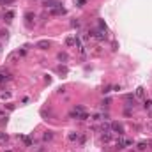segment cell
<instances>
[{
  "label": "cell",
  "mask_w": 152,
  "mask_h": 152,
  "mask_svg": "<svg viewBox=\"0 0 152 152\" xmlns=\"http://www.w3.org/2000/svg\"><path fill=\"white\" fill-rule=\"evenodd\" d=\"M11 76L9 74H4V73H0V83H4V81H9Z\"/></svg>",
  "instance_id": "cell-14"
},
{
  "label": "cell",
  "mask_w": 152,
  "mask_h": 152,
  "mask_svg": "<svg viewBox=\"0 0 152 152\" xmlns=\"http://www.w3.org/2000/svg\"><path fill=\"white\" fill-rule=\"evenodd\" d=\"M35 152H46V150H44V149H37Z\"/></svg>",
  "instance_id": "cell-24"
},
{
  "label": "cell",
  "mask_w": 152,
  "mask_h": 152,
  "mask_svg": "<svg viewBox=\"0 0 152 152\" xmlns=\"http://www.w3.org/2000/svg\"><path fill=\"white\" fill-rule=\"evenodd\" d=\"M143 108L149 110V112H152V101L150 99H145V101H143Z\"/></svg>",
  "instance_id": "cell-9"
},
{
  "label": "cell",
  "mask_w": 152,
  "mask_h": 152,
  "mask_svg": "<svg viewBox=\"0 0 152 152\" xmlns=\"http://www.w3.org/2000/svg\"><path fill=\"white\" fill-rule=\"evenodd\" d=\"M35 48H39V50H48V48H50V41H48V39L37 41V44H35Z\"/></svg>",
  "instance_id": "cell-5"
},
{
  "label": "cell",
  "mask_w": 152,
  "mask_h": 152,
  "mask_svg": "<svg viewBox=\"0 0 152 152\" xmlns=\"http://www.w3.org/2000/svg\"><path fill=\"white\" fill-rule=\"evenodd\" d=\"M34 18H35V16H34V12H27V14H25V20H27V21H32Z\"/></svg>",
  "instance_id": "cell-17"
},
{
  "label": "cell",
  "mask_w": 152,
  "mask_h": 152,
  "mask_svg": "<svg viewBox=\"0 0 152 152\" xmlns=\"http://www.w3.org/2000/svg\"><path fill=\"white\" fill-rule=\"evenodd\" d=\"M126 101H127V106H134V104H136V96L127 94V96H126Z\"/></svg>",
  "instance_id": "cell-6"
},
{
  "label": "cell",
  "mask_w": 152,
  "mask_h": 152,
  "mask_svg": "<svg viewBox=\"0 0 152 152\" xmlns=\"http://www.w3.org/2000/svg\"><path fill=\"white\" fill-rule=\"evenodd\" d=\"M69 140H71V142H80V143H83V142H85V136H81L80 133H71V134H69Z\"/></svg>",
  "instance_id": "cell-4"
},
{
  "label": "cell",
  "mask_w": 152,
  "mask_h": 152,
  "mask_svg": "<svg viewBox=\"0 0 152 152\" xmlns=\"http://www.w3.org/2000/svg\"><path fill=\"white\" fill-rule=\"evenodd\" d=\"M59 60H60V62H67V60H69L67 53H59Z\"/></svg>",
  "instance_id": "cell-15"
},
{
  "label": "cell",
  "mask_w": 152,
  "mask_h": 152,
  "mask_svg": "<svg viewBox=\"0 0 152 152\" xmlns=\"http://www.w3.org/2000/svg\"><path fill=\"white\" fill-rule=\"evenodd\" d=\"M21 140H23V143H25V145H27V147H32V138H28V136H21Z\"/></svg>",
  "instance_id": "cell-11"
},
{
  "label": "cell",
  "mask_w": 152,
  "mask_h": 152,
  "mask_svg": "<svg viewBox=\"0 0 152 152\" xmlns=\"http://www.w3.org/2000/svg\"><path fill=\"white\" fill-rule=\"evenodd\" d=\"M42 140H44V142H50V140H53V131H46L44 134H42Z\"/></svg>",
  "instance_id": "cell-8"
},
{
  "label": "cell",
  "mask_w": 152,
  "mask_h": 152,
  "mask_svg": "<svg viewBox=\"0 0 152 152\" xmlns=\"http://www.w3.org/2000/svg\"><path fill=\"white\" fill-rule=\"evenodd\" d=\"M71 27H80V21H78V20H73L71 21Z\"/></svg>",
  "instance_id": "cell-20"
},
{
  "label": "cell",
  "mask_w": 152,
  "mask_h": 152,
  "mask_svg": "<svg viewBox=\"0 0 152 152\" xmlns=\"http://www.w3.org/2000/svg\"><path fill=\"white\" fill-rule=\"evenodd\" d=\"M133 145V140H127V138H120V140H117V149L122 150V149H126V147H129Z\"/></svg>",
  "instance_id": "cell-1"
},
{
  "label": "cell",
  "mask_w": 152,
  "mask_h": 152,
  "mask_svg": "<svg viewBox=\"0 0 152 152\" xmlns=\"http://www.w3.org/2000/svg\"><path fill=\"white\" fill-rule=\"evenodd\" d=\"M9 4H14V0H0V5H9Z\"/></svg>",
  "instance_id": "cell-19"
},
{
  "label": "cell",
  "mask_w": 152,
  "mask_h": 152,
  "mask_svg": "<svg viewBox=\"0 0 152 152\" xmlns=\"http://www.w3.org/2000/svg\"><path fill=\"white\" fill-rule=\"evenodd\" d=\"M101 104H103V106H108V104H110V99H104V101H103Z\"/></svg>",
  "instance_id": "cell-22"
},
{
  "label": "cell",
  "mask_w": 152,
  "mask_h": 152,
  "mask_svg": "<svg viewBox=\"0 0 152 152\" xmlns=\"http://www.w3.org/2000/svg\"><path fill=\"white\" fill-rule=\"evenodd\" d=\"M147 147H149V145H147V142H140V143H138V150H145Z\"/></svg>",
  "instance_id": "cell-16"
},
{
  "label": "cell",
  "mask_w": 152,
  "mask_h": 152,
  "mask_svg": "<svg viewBox=\"0 0 152 152\" xmlns=\"http://www.w3.org/2000/svg\"><path fill=\"white\" fill-rule=\"evenodd\" d=\"M76 2H78L80 5H85V0H76Z\"/></svg>",
  "instance_id": "cell-23"
},
{
  "label": "cell",
  "mask_w": 152,
  "mask_h": 152,
  "mask_svg": "<svg viewBox=\"0 0 152 152\" xmlns=\"http://www.w3.org/2000/svg\"><path fill=\"white\" fill-rule=\"evenodd\" d=\"M50 14H53V16H60V14H66V9L60 5H57V7H53V9H50Z\"/></svg>",
  "instance_id": "cell-3"
},
{
  "label": "cell",
  "mask_w": 152,
  "mask_h": 152,
  "mask_svg": "<svg viewBox=\"0 0 152 152\" xmlns=\"http://www.w3.org/2000/svg\"><path fill=\"white\" fill-rule=\"evenodd\" d=\"M57 5H60L57 0H44V7H48V9H53V7H57Z\"/></svg>",
  "instance_id": "cell-7"
},
{
  "label": "cell",
  "mask_w": 152,
  "mask_h": 152,
  "mask_svg": "<svg viewBox=\"0 0 152 152\" xmlns=\"http://www.w3.org/2000/svg\"><path fill=\"white\" fill-rule=\"evenodd\" d=\"M134 96H136V97H143V96H145V89H143V87H138Z\"/></svg>",
  "instance_id": "cell-10"
},
{
  "label": "cell",
  "mask_w": 152,
  "mask_h": 152,
  "mask_svg": "<svg viewBox=\"0 0 152 152\" xmlns=\"http://www.w3.org/2000/svg\"><path fill=\"white\" fill-rule=\"evenodd\" d=\"M110 127H112L113 133H117V134H124V126H122L120 122H113V124H110Z\"/></svg>",
  "instance_id": "cell-2"
},
{
  "label": "cell",
  "mask_w": 152,
  "mask_h": 152,
  "mask_svg": "<svg viewBox=\"0 0 152 152\" xmlns=\"http://www.w3.org/2000/svg\"><path fill=\"white\" fill-rule=\"evenodd\" d=\"M0 140H7V134L5 133H0Z\"/></svg>",
  "instance_id": "cell-21"
},
{
  "label": "cell",
  "mask_w": 152,
  "mask_h": 152,
  "mask_svg": "<svg viewBox=\"0 0 152 152\" xmlns=\"http://www.w3.org/2000/svg\"><path fill=\"white\" fill-rule=\"evenodd\" d=\"M110 133H112V131L104 133V134H103V136H101V140H103V142H106V143H108V142H110V140H112V134H110Z\"/></svg>",
  "instance_id": "cell-12"
},
{
  "label": "cell",
  "mask_w": 152,
  "mask_h": 152,
  "mask_svg": "<svg viewBox=\"0 0 152 152\" xmlns=\"http://www.w3.org/2000/svg\"><path fill=\"white\" fill-rule=\"evenodd\" d=\"M74 44V37H67L66 39V46H73Z\"/></svg>",
  "instance_id": "cell-18"
},
{
  "label": "cell",
  "mask_w": 152,
  "mask_h": 152,
  "mask_svg": "<svg viewBox=\"0 0 152 152\" xmlns=\"http://www.w3.org/2000/svg\"><path fill=\"white\" fill-rule=\"evenodd\" d=\"M150 115H152V112H150Z\"/></svg>",
  "instance_id": "cell-25"
},
{
  "label": "cell",
  "mask_w": 152,
  "mask_h": 152,
  "mask_svg": "<svg viewBox=\"0 0 152 152\" xmlns=\"http://www.w3.org/2000/svg\"><path fill=\"white\" fill-rule=\"evenodd\" d=\"M12 18H14V12H12V11H7V12L4 14V20H7V21H11Z\"/></svg>",
  "instance_id": "cell-13"
}]
</instances>
